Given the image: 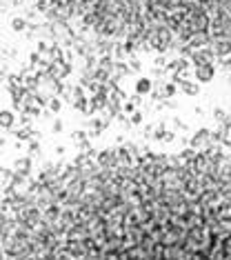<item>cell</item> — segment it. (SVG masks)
<instances>
[{
  "label": "cell",
  "instance_id": "6da1fadb",
  "mask_svg": "<svg viewBox=\"0 0 231 260\" xmlns=\"http://www.w3.org/2000/svg\"><path fill=\"white\" fill-rule=\"evenodd\" d=\"M189 187L169 182L156 207L100 229L2 231L0 260H231V189Z\"/></svg>",
  "mask_w": 231,
  "mask_h": 260
},
{
  "label": "cell",
  "instance_id": "7a4b0ae2",
  "mask_svg": "<svg viewBox=\"0 0 231 260\" xmlns=\"http://www.w3.org/2000/svg\"><path fill=\"white\" fill-rule=\"evenodd\" d=\"M198 74V80H202V82H209L211 78H213V65H202L196 69Z\"/></svg>",
  "mask_w": 231,
  "mask_h": 260
},
{
  "label": "cell",
  "instance_id": "3957f363",
  "mask_svg": "<svg viewBox=\"0 0 231 260\" xmlns=\"http://www.w3.org/2000/svg\"><path fill=\"white\" fill-rule=\"evenodd\" d=\"M193 60L198 62V67L211 65V60H213V54H211V51H198V54H193Z\"/></svg>",
  "mask_w": 231,
  "mask_h": 260
},
{
  "label": "cell",
  "instance_id": "277c9868",
  "mask_svg": "<svg viewBox=\"0 0 231 260\" xmlns=\"http://www.w3.org/2000/svg\"><path fill=\"white\" fill-rule=\"evenodd\" d=\"M213 51H216V54L218 56H227V54H229V51H231V42H229V40H216V47H213Z\"/></svg>",
  "mask_w": 231,
  "mask_h": 260
},
{
  "label": "cell",
  "instance_id": "5b68a950",
  "mask_svg": "<svg viewBox=\"0 0 231 260\" xmlns=\"http://www.w3.org/2000/svg\"><path fill=\"white\" fill-rule=\"evenodd\" d=\"M189 42H191V47H202L207 42V34L205 31H196V34H191V38H189Z\"/></svg>",
  "mask_w": 231,
  "mask_h": 260
},
{
  "label": "cell",
  "instance_id": "8992f818",
  "mask_svg": "<svg viewBox=\"0 0 231 260\" xmlns=\"http://www.w3.org/2000/svg\"><path fill=\"white\" fill-rule=\"evenodd\" d=\"M151 89V82L147 78H142L140 82H138V91H140V94H145V91H149Z\"/></svg>",
  "mask_w": 231,
  "mask_h": 260
},
{
  "label": "cell",
  "instance_id": "52a82bcc",
  "mask_svg": "<svg viewBox=\"0 0 231 260\" xmlns=\"http://www.w3.org/2000/svg\"><path fill=\"white\" fill-rule=\"evenodd\" d=\"M185 91L187 94H198V87L196 85H185Z\"/></svg>",
  "mask_w": 231,
  "mask_h": 260
},
{
  "label": "cell",
  "instance_id": "ba28073f",
  "mask_svg": "<svg viewBox=\"0 0 231 260\" xmlns=\"http://www.w3.org/2000/svg\"><path fill=\"white\" fill-rule=\"evenodd\" d=\"M225 67H229V69H231V58H227V60H225Z\"/></svg>",
  "mask_w": 231,
  "mask_h": 260
}]
</instances>
